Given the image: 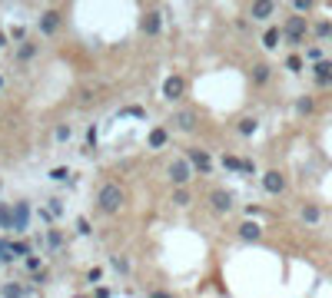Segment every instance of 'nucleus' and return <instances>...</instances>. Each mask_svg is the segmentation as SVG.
<instances>
[{
	"instance_id": "nucleus-1",
	"label": "nucleus",
	"mask_w": 332,
	"mask_h": 298,
	"mask_svg": "<svg viewBox=\"0 0 332 298\" xmlns=\"http://www.w3.org/2000/svg\"><path fill=\"white\" fill-rule=\"evenodd\" d=\"M96 205H100L106 215H117L120 205H123V189L117 182H103L100 186V196H96Z\"/></svg>"
},
{
	"instance_id": "nucleus-2",
	"label": "nucleus",
	"mask_w": 332,
	"mask_h": 298,
	"mask_svg": "<svg viewBox=\"0 0 332 298\" xmlns=\"http://www.w3.org/2000/svg\"><path fill=\"white\" fill-rule=\"evenodd\" d=\"M209 205H213L216 215H230L233 205H236V196L230 189H209Z\"/></svg>"
},
{
	"instance_id": "nucleus-3",
	"label": "nucleus",
	"mask_w": 332,
	"mask_h": 298,
	"mask_svg": "<svg viewBox=\"0 0 332 298\" xmlns=\"http://www.w3.org/2000/svg\"><path fill=\"white\" fill-rule=\"evenodd\" d=\"M306 33H309V24H306V17H299V14H293L283 27V37L289 40V43H302Z\"/></svg>"
},
{
	"instance_id": "nucleus-4",
	"label": "nucleus",
	"mask_w": 332,
	"mask_h": 298,
	"mask_svg": "<svg viewBox=\"0 0 332 298\" xmlns=\"http://www.w3.org/2000/svg\"><path fill=\"white\" fill-rule=\"evenodd\" d=\"M262 192H269V196H283V192H286V176L279 173V169H266V173H262Z\"/></svg>"
},
{
	"instance_id": "nucleus-5",
	"label": "nucleus",
	"mask_w": 332,
	"mask_h": 298,
	"mask_svg": "<svg viewBox=\"0 0 332 298\" xmlns=\"http://www.w3.org/2000/svg\"><path fill=\"white\" fill-rule=\"evenodd\" d=\"M196 126H199V113H196V110H176V113H173V129L193 133Z\"/></svg>"
},
{
	"instance_id": "nucleus-6",
	"label": "nucleus",
	"mask_w": 332,
	"mask_h": 298,
	"mask_svg": "<svg viewBox=\"0 0 332 298\" xmlns=\"http://www.w3.org/2000/svg\"><path fill=\"white\" fill-rule=\"evenodd\" d=\"M186 159H190V166H193V169H199V173H213V156H209L206 149H190Z\"/></svg>"
},
{
	"instance_id": "nucleus-7",
	"label": "nucleus",
	"mask_w": 332,
	"mask_h": 298,
	"mask_svg": "<svg viewBox=\"0 0 332 298\" xmlns=\"http://www.w3.org/2000/svg\"><path fill=\"white\" fill-rule=\"evenodd\" d=\"M190 169H193L190 159H173V163H170V179L183 189V186H186V179H190Z\"/></svg>"
},
{
	"instance_id": "nucleus-8",
	"label": "nucleus",
	"mask_w": 332,
	"mask_h": 298,
	"mask_svg": "<svg viewBox=\"0 0 332 298\" xmlns=\"http://www.w3.org/2000/svg\"><path fill=\"white\" fill-rule=\"evenodd\" d=\"M143 33H146V37H156L159 30H163V17H159V10L156 7H150L146 10V14H143Z\"/></svg>"
},
{
	"instance_id": "nucleus-9",
	"label": "nucleus",
	"mask_w": 332,
	"mask_h": 298,
	"mask_svg": "<svg viewBox=\"0 0 332 298\" xmlns=\"http://www.w3.org/2000/svg\"><path fill=\"white\" fill-rule=\"evenodd\" d=\"M27 226H30V205L20 199L14 202V232H27Z\"/></svg>"
},
{
	"instance_id": "nucleus-10",
	"label": "nucleus",
	"mask_w": 332,
	"mask_h": 298,
	"mask_svg": "<svg viewBox=\"0 0 332 298\" xmlns=\"http://www.w3.org/2000/svg\"><path fill=\"white\" fill-rule=\"evenodd\" d=\"M57 30H60V14H57V10H43V14H40V33H43V37H53Z\"/></svg>"
},
{
	"instance_id": "nucleus-11",
	"label": "nucleus",
	"mask_w": 332,
	"mask_h": 298,
	"mask_svg": "<svg viewBox=\"0 0 332 298\" xmlns=\"http://www.w3.org/2000/svg\"><path fill=\"white\" fill-rule=\"evenodd\" d=\"M183 93H186V80H183V77H166V83H163V96H166V100H180Z\"/></svg>"
},
{
	"instance_id": "nucleus-12",
	"label": "nucleus",
	"mask_w": 332,
	"mask_h": 298,
	"mask_svg": "<svg viewBox=\"0 0 332 298\" xmlns=\"http://www.w3.org/2000/svg\"><path fill=\"white\" fill-rule=\"evenodd\" d=\"M312 77H316V87H332V60H322L312 66Z\"/></svg>"
},
{
	"instance_id": "nucleus-13",
	"label": "nucleus",
	"mask_w": 332,
	"mask_h": 298,
	"mask_svg": "<svg viewBox=\"0 0 332 298\" xmlns=\"http://www.w3.org/2000/svg\"><path fill=\"white\" fill-rule=\"evenodd\" d=\"M299 219L306 222V226H319V222H322V209H319L316 202H302V209H299Z\"/></svg>"
},
{
	"instance_id": "nucleus-14",
	"label": "nucleus",
	"mask_w": 332,
	"mask_h": 298,
	"mask_svg": "<svg viewBox=\"0 0 332 298\" xmlns=\"http://www.w3.org/2000/svg\"><path fill=\"white\" fill-rule=\"evenodd\" d=\"M272 10H276V4H272V0H256L253 7H249V17H253V20H269V17H272Z\"/></svg>"
},
{
	"instance_id": "nucleus-15",
	"label": "nucleus",
	"mask_w": 332,
	"mask_h": 298,
	"mask_svg": "<svg viewBox=\"0 0 332 298\" xmlns=\"http://www.w3.org/2000/svg\"><path fill=\"white\" fill-rule=\"evenodd\" d=\"M272 70H269V63H253V70H249V80H253V87H266Z\"/></svg>"
},
{
	"instance_id": "nucleus-16",
	"label": "nucleus",
	"mask_w": 332,
	"mask_h": 298,
	"mask_svg": "<svg viewBox=\"0 0 332 298\" xmlns=\"http://www.w3.org/2000/svg\"><path fill=\"white\" fill-rule=\"evenodd\" d=\"M262 232H259V226H256L253 219L249 222H243V226H239V239H243V242H256V239H259Z\"/></svg>"
},
{
	"instance_id": "nucleus-17",
	"label": "nucleus",
	"mask_w": 332,
	"mask_h": 298,
	"mask_svg": "<svg viewBox=\"0 0 332 298\" xmlns=\"http://www.w3.org/2000/svg\"><path fill=\"white\" fill-rule=\"evenodd\" d=\"M279 40H286L283 30H279V27H269V30L262 33V47H266V50H276V47H279Z\"/></svg>"
},
{
	"instance_id": "nucleus-18",
	"label": "nucleus",
	"mask_w": 332,
	"mask_h": 298,
	"mask_svg": "<svg viewBox=\"0 0 332 298\" xmlns=\"http://www.w3.org/2000/svg\"><path fill=\"white\" fill-rule=\"evenodd\" d=\"M14 56H17L20 63H30L33 56H37V43H30V40H27V43H20V47L14 50Z\"/></svg>"
},
{
	"instance_id": "nucleus-19",
	"label": "nucleus",
	"mask_w": 332,
	"mask_h": 298,
	"mask_svg": "<svg viewBox=\"0 0 332 298\" xmlns=\"http://www.w3.org/2000/svg\"><path fill=\"white\" fill-rule=\"evenodd\" d=\"M259 129V119L256 116H246V119H239V136L243 139H253V133Z\"/></svg>"
},
{
	"instance_id": "nucleus-20",
	"label": "nucleus",
	"mask_w": 332,
	"mask_h": 298,
	"mask_svg": "<svg viewBox=\"0 0 332 298\" xmlns=\"http://www.w3.org/2000/svg\"><path fill=\"white\" fill-rule=\"evenodd\" d=\"M0 229L14 232V205H4V202H0Z\"/></svg>"
},
{
	"instance_id": "nucleus-21",
	"label": "nucleus",
	"mask_w": 332,
	"mask_h": 298,
	"mask_svg": "<svg viewBox=\"0 0 332 298\" xmlns=\"http://www.w3.org/2000/svg\"><path fill=\"white\" fill-rule=\"evenodd\" d=\"M166 142H170V133H166L163 126H156V129L150 133V146H153V149H163Z\"/></svg>"
},
{
	"instance_id": "nucleus-22",
	"label": "nucleus",
	"mask_w": 332,
	"mask_h": 298,
	"mask_svg": "<svg viewBox=\"0 0 332 298\" xmlns=\"http://www.w3.org/2000/svg\"><path fill=\"white\" fill-rule=\"evenodd\" d=\"M296 110H299L302 116H309V113H316V100H312V96H299V100H296Z\"/></svg>"
},
{
	"instance_id": "nucleus-23",
	"label": "nucleus",
	"mask_w": 332,
	"mask_h": 298,
	"mask_svg": "<svg viewBox=\"0 0 332 298\" xmlns=\"http://www.w3.org/2000/svg\"><path fill=\"white\" fill-rule=\"evenodd\" d=\"M10 255L14 259H30V242H10Z\"/></svg>"
},
{
	"instance_id": "nucleus-24",
	"label": "nucleus",
	"mask_w": 332,
	"mask_h": 298,
	"mask_svg": "<svg viewBox=\"0 0 332 298\" xmlns=\"http://www.w3.org/2000/svg\"><path fill=\"white\" fill-rule=\"evenodd\" d=\"M0 295H4V298H24V285H17V282H7L4 288H0Z\"/></svg>"
},
{
	"instance_id": "nucleus-25",
	"label": "nucleus",
	"mask_w": 332,
	"mask_h": 298,
	"mask_svg": "<svg viewBox=\"0 0 332 298\" xmlns=\"http://www.w3.org/2000/svg\"><path fill=\"white\" fill-rule=\"evenodd\" d=\"M219 163L226 166V169H230V173H243V159H239V156H230V153H226V156H223Z\"/></svg>"
},
{
	"instance_id": "nucleus-26",
	"label": "nucleus",
	"mask_w": 332,
	"mask_h": 298,
	"mask_svg": "<svg viewBox=\"0 0 332 298\" xmlns=\"http://www.w3.org/2000/svg\"><path fill=\"white\" fill-rule=\"evenodd\" d=\"M110 265H113V272H120V275H127V272H130V262L123 259V255H113Z\"/></svg>"
},
{
	"instance_id": "nucleus-27",
	"label": "nucleus",
	"mask_w": 332,
	"mask_h": 298,
	"mask_svg": "<svg viewBox=\"0 0 332 298\" xmlns=\"http://www.w3.org/2000/svg\"><path fill=\"white\" fill-rule=\"evenodd\" d=\"M57 142H67V139H70V136H73V129H70V123H60V126H57Z\"/></svg>"
},
{
	"instance_id": "nucleus-28",
	"label": "nucleus",
	"mask_w": 332,
	"mask_h": 298,
	"mask_svg": "<svg viewBox=\"0 0 332 298\" xmlns=\"http://www.w3.org/2000/svg\"><path fill=\"white\" fill-rule=\"evenodd\" d=\"M286 70H289V73H302V56L293 53L289 60H286Z\"/></svg>"
},
{
	"instance_id": "nucleus-29",
	"label": "nucleus",
	"mask_w": 332,
	"mask_h": 298,
	"mask_svg": "<svg viewBox=\"0 0 332 298\" xmlns=\"http://www.w3.org/2000/svg\"><path fill=\"white\" fill-rule=\"evenodd\" d=\"M306 60L316 66V63H322V60H325V56H322V50H319V47H306Z\"/></svg>"
},
{
	"instance_id": "nucleus-30",
	"label": "nucleus",
	"mask_w": 332,
	"mask_h": 298,
	"mask_svg": "<svg viewBox=\"0 0 332 298\" xmlns=\"http://www.w3.org/2000/svg\"><path fill=\"white\" fill-rule=\"evenodd\" d=\"M309 10H312V0H293V14H309Z\"/></svg>"
},
{
	"instance_id": "nucleus-31",
	"label": "nucleus",
	"mask_w": 332,
	"mask_h": 298,
	"mask_svg": "<svg viewBox=\"0 0 332 298\" xmlns=\"http://www.w3.org/2000/svg\"><path fill=\"white\" fill-rule=\"evenodd\" d=\"M0 262H14V255H10V242H7V239H0Z\"/></svg>"
},
{
	"instance_id": "nucleus-32",
	"label": "nucleus",
	"mask_w": 332,
	"mask_h": 298,
	"mask_svg": "<svg viewBox=\"0 0 332 298\" xmlns=\"http://www.w3.org/2000/svg\"><path fill=\"white\" fill-rule=\"evenodd\" d=\"M173 202L176 205H190V192H186V189H176V192H173Z\"/></svg>"
},
{
	"instance_id": "nucleus-33",
	"label": "nucleus",
	"mask_w": 332,
	"mask_h": 298,
	"mask_svg": "<svg viewBox=\"0 0 332 298\" xmlns=\"http://www.w3.org/2000/svg\"><path fill=\"white\" fill-rule=\"evenodd\" d=\"M312 33H316V37H332V24H325V20H322V24H316V30H312Z\"/></svg>"
},
{
	"instance_id": "nucleus-34",
	"label": "nucleus",
	"mask_w": 332,
	"mask_h": 298,
	"mask_svg": "<svg viewBox=\"0 0 332 298\" xmlns=\"http://www.w3.org/2000/svg\"><path fill=\"white\" fill-rule=\"evenodd\" d=\"M47 245H50V249H60V245H64V236H60V232L53 229V232L47 236Z\"/></svg>"
},
{
	"instance_id": "nucleus-35",
	"label": "nucleus",
	"mask_w": 332,
	"mask_h": 298,
	"mask_svg": "<svg viewBox=\"0 0 332 298\" xmlns=\"http://www.w3.org/2000/svg\"><path fill=\"white\" fill-rule=\"evenodd\" d=\"M10 37H14L17 43H27V30H24V27H14V30H10Z\"/></svg>"
},
{
	"instance_id": "nucleus-36",
	"label": "nucleus",
	"mask_w": 332,
	"mask_h": 298,
	"mask_svg": "<svg viewBox=\"0 0 332 298\" xmlns=\"http://www.w3.org/2000/svg\"><path fill=\"white\" fill-rule=\"evenodd\" d=\"M77 232H80V236H90V222L87 219H77Z\"/></svg>"
},
{
	"instance_id": "nucleus-37",
	"label": "nucleus",
	"mask_w": 332,
	"mask_h": 298,
	"mask_svg": "<svg viewBox=\"0 0 332 298\" xmlns=\"http://www.w3.org/2000/svg\"><path fill=\"white\" fill-rule=\"evenodd\" d=\"M87 278H90V282H100V278H103V268H90Z\"/></svg>"
},
{
	"instance_id": "nucleus-38",
	"label": "nucleus",
	"mask_w": 332,
	"mask_h": 298,
	"mask_svg": "<svg viewBox=\"0 0 332 298\" xmlns=\"http://www.w3.org/2000/svg\"><path fill=\"white\" fill-rule=\"evenodd\" d=\"M87 142H90V146H96V126H90V129H87Z\"/></svg>"
},
{
	"instance_id": "nucleus-39",
	"label": "nucleus",
	"mask_w": 332,
	"mask_h": 298,
	"mask_svg": "<svg viewBox=\"0 0 332 298\" xmlns=\"http://www.w3.org/2000/svg\"><path fill=\"white\" fill-rule=\"evenodd\" d=\"M243 173H256V163H253V159H243Z\"/></svg>"
},
{
	"instance_id": "nucleus-40",
	"label": "nucleus",
	"mask_w": 332,
	"mask_h": 298,
	"mask_svg": "<svg viewBox=\"0 0 332 298\" xmlns=\"http://www.w3.org/2000/svg\"><path fill=\"white\" fill-rule=\"evenodd\" d=\"M93 295H96V298H110V288H96Z\"/></svg>"
},
{
	"instance_id": "nucleus-41",
	"label": "nucleus",
	"mask_w": 332,
	"mask_h": 298,
	"mask_svg": "<svg viewBox=\"0 0 332 298\" xmlns=\"http://www.w3.org/2000/svg\"><path fill=\"white\" fill-rule=\"evenodd\" d=\"M153 298H173V295H170V291H163V288H159V291H153Z\"/></svg>"
},
{
	"instance_id": "nucleus-42",
	"label": "nucleus",
	"mask_w": 332,
	"mask_h": 298,
	"mask_svg": "<svg viewBox=\"0 0 332 298\" xmlns=\"http://www.w3.org/2000/svg\"><path fill=\"white\" fill-rule=\"evenodd\" d=\"M0 90H4V77H0Z\"/></svg>"
}]
</instances>
